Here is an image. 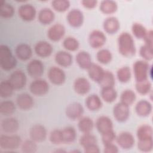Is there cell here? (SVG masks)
Listing matches in <instances>:
<instances>
[{
  "instance_id": "60d3db41",
  "label": "cell",
  "mask_w": 153,
  "mask_h": 153,
  "mask_svg": "<svg viewBox=\"0 0 153 153\" xmlns=\"http://www.w3.org/2000/svg\"><path fill=\"white\" fill-rule=\"evenodd\" d=\"M14 89L8 79L4 80L0 84V96L2 98H8L11 97Z\"/></svg>"
},
{
  "instance_id": "f546056e",
  "label": "cell",
  "mask_w": 153,
  "mask_h": 153,
  "mask_svg": "<svg viewBox=\"0 0 153 153\" xmlns=\"http://www.w3.org/2000/svg\"><path fill=\"white\" fill-rule=\"evenodd\" d=\"M94 126V124L93 120L88 117H82L78 120V128L82 133H91Z\"/></svg>"
},
{
  "instance_id": "816d5d0a",
  "label": "cell",
  "mask_w": 153,
  "mask_h": 153,
  "mask_svg": "<svg viewBox=\"0 0 153 153\" xmlns=\"http://www.w3.org/2000/svg\"><path fill=\"white\" fill-rule=\"evenodd\" d=\"M116 137H117V135H116L115 133L114 132V130L102 134V141L103 145H107L109 143H114V142L115 141Z\"/></svg>"
},
{
  "instance_id": "b9f144b4",
  "label": "cell",
  "mask_w": 153,
  "mask_h": 153,
  "mask_svg": "<svg viewBox=\"0 0 153 153\" xmlns=\"http://www.w3.org/2000/svg\"><path fill=\"white\" fill-rule=\"evenodd\" d=\"M63 47L69 51H75L79 47L78 40L73 36H68L63 39Z\"/></svg>"
},
{
  "instance_id": "4dcf8cb0",
  "label": "cell",
  "mask_w": 153,
  "mask_h": 153,
  "mask_svg": "<svg viewBox=\"0 0 153 153\" xmlns=\"http://www.w3.org/2000/svg\"><path fill=\"white\" fill-rule=\"evenodd\" d=\"M99 9L105 14H112L117 11L118 4L114 1L104 0L100 2Z\"/></svg>"
},
{
  "instance_id": "d590c367",
  "label": "cell",
  "mask_w": 153,
  "mask_h": 153,
  "mask_svg": "<svg viewBox=\"0 0 153 153\" xmlns=\"http://www.w3.org/2000/svg\"><path fill=\"white\" fill-rule=\"evenodd\" d=\"M101 88L114 87L115 84V78L112 72L109 71H105L104 74L98 83Z\"/></svg>"
},
{
  "instance_id": "4316f807",
  "label": "cell",
  "mask_w": 153,
  "mask_h": 153,
  "mask_svg": "<svg viewBox=\"0 0 153 153\" xmlns=\"http://www.w3.org/2000/svg\"><path fill=\"white\" fill-rule=\"evenodd\" d=\"M55 14L52 10L48 8L41 9L38 15V19L40 23L44 25L51 24L54 20Z\"/></svg>"
},
{
  "instance_id": "d6986e66",
  "label": "cell",
  "mask_w": 153,
  "mask_h": 153,
  "mask_svg": "<svg viewBox=\"0 0 153 153\" xmlns=\"http://www.w3.org/2000/svg\"><path fill=\"white\" fill-rule=\"evenodd\" d=\"M16 105L21 110L28 111L33 108L34 100L31 95L28 93H23L17 95Z\"/></svg>"
},
{
  "instance_id": "4fadbf2b",
  "label": "cell",
  "mask_w": 153,
  "mask_h": 153,
  "mask_svg": "<svg viewBox=\"0 0 153 153\" xmlns=\"http://www.w3.org/2000/svg\"><path fill=\"white\" fill-rule=\"evenodd\" d=\"M19 16L22 20L25 22L33 20L36 15V10L33 5L30 4L21 5L18 8Z\"/></svg>"
},
{
  "instance_id": "83f0119b",
  "label": "cell",
  "mask_w": 153,
  "mask_h": 153,
  "mask_svg": "<svg viewBox=\"0 0 153 153\" xmlns=\"http://www.w3.org/2000/svg\"><path fill=\"white\" fill-rule=\"evenodd\" d=\"M87 71L89 78L97 83L100 82L105 72L103 68L96 63H92Z\"/></svg>"
},
{
  "instance_id": "7dc6e473",
  "label": "cell",
  "mask_w": 153,
  "mask_h": 153,
  "mask_svg": "<svg viewBox=\"0 0 153 153\" xmlns=\"http://www.w3.org/2000/svg\"><path fill=\"white\" fill-rule=\"evenodd\" d=\"M79 142L80 145L84 148L88 145L97 143V140L94 134H91V133H82V135L79 138Z\"/></svg>"
},
{
  "instance_id": "7c38bea8",
  "label": "cell",
  "mask_w": 153,
  "mask_h": 153,
  "mask_svg": "<svg viewBox=\"0 0 153 153\" xmlns=\"http://www.w3.org/2000/svg\"><path fill=\"white\" fill-rule=\"evenodd\" d=\"M84 108L82 105L76 102H74L69 104L65 109V114L66 117L71 120H77L80 119L84 114Z\"/></svg>"
},
{
  "instance_id": "f35d334b",
  "label": "cell",
  "mask_w": 153,
  "mask_h": 153,
  "mask_svg": "<svg viewBox=\"0 0 153 153\" xmlns=\"http://www.w3.org/2000/svg\"><path fill=\"white\" fill-rule=\"evenodd\" d=\"M97 60L101 64L106 65L109 63L112 59V54L110 50L102 48L99 50L96 54Z\"/></svg>"
},
{
  "instance_id": "484cf974",
  "label": "cell",
  "mask_w": 153,
  "mask_h": 153,
  "mask_svg": "<svg viewBox=\"0 0 153 153\" xmlns=\"http://www.w3.org/2000/svg\"><path fill=\"white\" fill-rule=\"evenodd\" d=\"M75 59L78 66L84 70H87L93 63L91 55L85 51H79L76 55Z\"/></svg>"
},
{
  "instance_id": "f6af8a7d",
  "label": "cell",
  "mask_w": 153,
  "mask_h": 153,
  "mask_svg": "<svg viewBox=\"0 0 153 153\" xmlns=\"http://www.w3.org/2000/svg\"><path fill=\"white\" fill-rule=\"evenodd\" d=\"M71 3L68 0H54L51 1L53 8L59 13H63L67 11L70 7Z\"/></svg>"
},
{
  "instance_id": "6f0895ef",
  "label": "cell",
  "mask_w": 153,
  "mask_h": 153,
  "mask_svg": "<svg viewBox=\"0 0 153 153\" xmlns=\"http://www.w3.org/2000/svg\"><path fill=\"white\" fill-rule=\"evenodd\" d=\"M66 152L65 151H64V150H57V151H56V152Z\"/></svg>"
},
{
  "instance_id": "9f6ffc18",
  "label": "cell",
  "mask_w": 153,
  "mask_h": 153,
  "mask_svg": "<svg viewBox=\"0 0 153 153\" xmlns=\"http://www.w3.org/2000/svg\"><path fill=\"white\" fill-rule=\"evenodd\" d=\"M84 148V151L85 153H99L100 152L99 147L97 143L92 144L85 146Z\"/></svg>"
},
{
  "instance_id": "e0dca14e",
  "label": "cell",
  "mask_w": 153,
  "mask_h": 153,
  "mask_svg": "<svg viewBox=\"0 0 153 153\" xmlns=\"http://www.w3.org/2000/svg\"><path fill=\"white\" fill-rule=\"evenodd\" d=\"M53 51L52 45L46 41H40L36 42L34 47L35 54L39 57L47 58L50 57Z\"/></svg>"
},
{
  "instance_id": "2e32d148",
  "label": "cell",
  "mask_w": 153,
  "mask_h": 153,
  "mask_svg": "<svg viewBox=\"0 0 153 153\" xmlns=\"http://www.w3.org/2000/svg\"><path fill=\"white\" fill-rule=\"evenodd\" d=\"M66 29L61 23H55L52 25L47 31L48 38L53 42H57L61 40L65 36Z\"/></svg>"
},
{
  "instance_id": "8d00e7d4",
  "label": "cell",
  "mask_w": 153,
  "mask_h": 153,
  "mask_svg": "<svg viewBox=\"0 0 153 153\" xmlns=\"http://www.w3.org/2000/svg\"><path fill=\"white\" fill-rule=\"evenodd\" d=\"M131 77V71L129 67L123 66L117 71V78L121 83L128 82Z\"/></svg>"
},
{
  "instance_id": "277c9868",
  "label": "cell",
  "mask_w": 153,
  "mask_h": 153,
  "mask_svg": "<svg viewBox=\"0 0 153 153\" xmlns=\"http://www.w3.org/2000/svg\"><path fill=\"white\" fill-rule=\"evenodd\" d=\"M22 143L20 136L15 134H5L0 136V148L5 151L18 149Z\"/></svg>"
},
{
  "instance_id": "f907efd6",
  "label": "cell",
  "mask_w": 153,
  "mask_h": 153,
  "mask_svg": "<svg viewBox=\"0 0 153 153\" xmlns=\"http://www.w3.org/2000/svg\"><path fill=\"white\" fill-rule=\"evenodd\" d=\"M49 140L50 142L54 145H60L63 143L62 130L59 129L52 130L49 135Z\"/></svg>"
},
{
  "instance_id": "11a10c76",
  "label": "cell",
  "mask_w": 153,
  "mask_h": 153,
  "mask_svg": "<svg viewBox=\"0 0 153 153\" xmlns=\"http://www.w3.org/2000/svg\"><path fill=\"white\" fill-rule=\"evenodd\" d=\"M103 152L105 153H117L118 152V146L114 143L104 145Z\"/></svg>"
},
{
  "instance_id": "ffe728a7",
  "label": "cell",
  "mask_w": 153,
  "mask_h": 153,
  "mask_svg": "<svg viewBox=\"0 0 153 153\" xmlns=\"http://www.w3.org/2000/svg\"><path fill=\"white\" fill-rule=\"evenodd\" d=\"M1 127L5 134H14L19 128V123L16 118L8 117L1 121Z\"/></svg>"
},
{
  "instance_id": "8992f818",
  "label": "cell",
  "mask_w": 153,
  "mask_h": 153,
  "mask_svg": "<svg viewBox=\"0 0 153 153\" xmlns=\"http://www.w3.org/2000/svg\"><path fill=\"white\" fill-rule=\"evenodd\" d=\"M90 46L94 49L102 48L106 42V36L104 32L100 30H92L88 38Z\"/></svg>"
},
{
  "instance_id": "cb8c5ba5",
  "label": "cell",
  "mask_w": 153,
  "mask_h": 153,
  "mask_svg": "<svg viewBox=\"0 0 153 153\" xmlns=\"http://www.w3.org/2000/svg\"><path fill=\"white\" fill-rule=\"evenodd\" d=\"M120 23L115 17H109L103 23V28L105 32L108 34L116 33L120 29Z\"/></svg>"
},
{
  "instance_id": "c3c4849f",
  "label": "cell",
  "mask_w": 153,
  "mask_h": 153,
  "mask_svg": "<svg viewBox=\"0 0 153 153\" xmlns=\"http://www.w3.org/2000/svg\"><path fill=\"white\" fill-rule=\"evenodd\" d=\"M137 148L143 152H151L153 149V138L138 140Z\"/></svg>"
},
{
  "instance_id": "f5cc1de1",
  "label": "cell",
  "mask_w": 153,
  "mask_h": 153,
  "mask_svg": "<svg viewBox=\"0 0 153 153\" xmlns=\"http://www.w3.org/2000/svg\"><path fill=\"white\" fill-rule=\"evenodd\" d=\"M97 0H82L81 1V4L82 5L87 9H93L97 5Z\"/></svg>"
},
{
  "instance_id": "db71d44e",
  "label": "cell",
  "mask_w": 153,
  "mask_h": 153,
  "mask_svg": "<svg viewBox=\"0 0 153 153\" xmlns=\"http://www.w3.org/2000/svg\"><path fill=\"white\" fill-rule=\"evenodd\" d=\"M144 42H145V44L151 47H153V32L152 30H148L145 36L144 37V38L143 39Z\"/></svg>"
},
{
  "instance_id": "ab89813d",
  "label": "cell",
  "mask_w": 153,
  "mask_h": 153,
  "mask_svg": "<svg viewBox=\"0 0 153 153\" xmlns=\"http://www.w3.org/2000/svg\"><path fill=\"white\" fill-rule=\"evenodd\" d=\"M136 99V93L134 91L130 89H126L124 90L120 96V102L128 106H130L134 103Z\"/></svg>"
},
{
  "instance_id": "d4e9b609",
  "label": "cell",
  "mask_w": 153,
  "mask_h": 153,
  "mask_svg": "<svg viewBox=\"0 0 153 153\" xmlns=\"http://www.w3.org/2000/svg\"><path fill=\"white\" fill-rule=\"evenodd\" d=\"M134 109L138 116L146 117L151 114L152 106L149 101L146 100H140L136 103Z\"/></svg>"
},
{
  "instance_id": "9a60e30c",
  "label": "cell",
  "mask_w": 153,
  "mask_h": 153,
  "mask_svg": "<svg viewBox=\"0 0 153 153\" xmlns=\"http://www.w3.org/2000/svg\"><path fill=\"white\" fill-rule=\"evenodd\" d=\"M29 136L30 139L36 143L42 142L46 139L47 131L44 126L40 124H36L30 128Z\"/></svg>"
},
{
  "instance_id": "681fc988",
  "label": "cell",
  "mask_w": 153,
  "mask_h": 153,
  "mask_svg": "<svg viewBox=\"0 0 153 153\" xmlns=\"http://www.w3.org/2000/svg\"><path fill=\"white\" fill-rule=\"evenodd\" d=\"M139 54L143 60L146 62L151 60L153 59V47L143 45L139 49Z\"/></svg>"
},
{
  "instance_id": "7402d4cb",
  "label": "cell",
  "mask_w": 153,
  "mask_h": 153,
  "mask_svg": "<svg viewBox=\"0 0 153 153\" xmlns=\"http://www.w3.org/2000/svg\"><path fill=\"white\" fill-rule=\"evenodd\" d=\"M32 50L30 46L26 43H21L17 45L15 49L16 57L22 61L29 60L32 56Z\"/></svg>"
},
{
  "instance_id": "7a4b0ae2",
  "label": "cell",
  "mask_w": 153,
  "mask_h": 153,
  "mask_svg": "<svg viewBox=\"0 0 153 153\" xmlns=\"http://www.w3.org/2000/svg\"><path fill=\"white\" fill-rule=\"evenodd\" d=\"M17 62L10 48L7 45H0V66L2 69L8 71L14 69Z\"/></svg>"
},
{
  "instance_id": "bcb514c9",
  "label": "cell",
  "mask_w": 153,
  "mask_h": 153,
  "mask_svg": "<svg viewBox=\"0 0 153 153\" xmlns=\"http://www.w3.org/2000/svg\"><path fill=\"white\" fill-rule=\"evenodd\" d=\"M21 150L25 153H35L37 151V144L36 142L30 139L25 140L21 144Z\"/></svg>"
},
{
  "instance_id": "8fae6325",
  "label": "cell",
  "mask_w": 153,
  "mask_h": 153,
  "mask_svg": "<svg viewBox=\"0 0 153 153\" xmlns=\"http://www.w3.org/2000/svg\"><path fill=\"white\" fill-rule=\"evenodd\" d=\"M116 142L123 149H130L135 143V139L132 133L128 131H123L117 136Z\"/></svg>"
},
{
  "instance_id": "ee69618b",
  "label": "cell",
  "mask_w": 153,
  "mask_h": 153,
  "mask_svg": "<svg viewBox=\"0 0 153 153\" xmlns=\"http://www.w3.org/2000/svg\"><path fill=\"white\" fill-rule=\"evenodd\" d=\"M131 32L133 35L137 39H143L145 36L148 30L140 23H134L131 26Z\"/></svg>"
},
{
  "instance_id": "603a6c76",
  "label": "cell",
  "mask_w": 153,
  "mask_h": 153,
  "mask_svg": "<svg viewBox=\"0 0 153 153\" xmlns=\"http://www.w3.org/2000/svg\"><path fill=\"white\" fill-rule=\"evenodd\" d=\"M56 63L62 68H68L72 64L73 57L72 54L66 51H59L54 56Z\"/></svg>"
},
{
  "instance_id": "44dd1931",
  "label": "cell",
  "mask_w": 153,
  "mask_h": 153,
  "mask_svg": "<svg viewBox=\"0 0 153 153\" xmlns=\"http://www.w3.org/2000/svg\"><path fill=\"white\" fill-rule=\"evenodd\" d=\"M95 125L96 129L101 134L113 130L114 128L112 121L109 117L105 115L99 117L96 120Z\"/></svg>"
},
{
  "instance_id": "ac0fdd59",
  "label": "cell",
  "mask_w": 153,
  "mask_h": 153,
  "mask_svg": "<svg viewBox=\"0 0 153 153\" xmlns=\"http://www.w3.org/2000/svg\"><path fill=\"white\" fill-rule=\"evenodd\" d=\"M75 92L79 95H85L87 94L91 89L90 81L85 77H78L76 78L73 84Z\"/></svg>"
},
{
  "instance_id": "5bb4252c",
  "label": "cell",
  "mask_w": 153,
  "mask_h": 153,
  "mask_svg": "<svg viewBox=\"0 0 153 153\" xmlns=\"http://www.w3.org/2000/svg\"><path fill=\"white\" fill-rule=\"evenodd\" d=\"M66 20L71 27L77 28L82 25L84 17L82 12L79 9H72L68 13Z\"/></svg>"
},
{
  "instance_id": "1f68e13d",
  "label": "cell",
  "mask_w": 153,
  "mask_h": 153,
  "mask_svg": "<svg viewBox=\"0 0 153 153\" xmlns=\"http://www.w3.org/2000/svg\"><path fill=\"white\" fill-rule=\"evenodd\" d=\"M100 97L106 103L114 102L117 97V92L114 87L102 88Z\"/></svg>"
},
{
  "instance_id": "30bf717a",
  "label": "cell",
  "mask_w": 153,
  "mask_h": 153,
  "mask_svg": "<svg viewBox=\"0 0 153 153\" xmlns=\"http://www.w3.org/2000/svg\"><path fill=\"white\" fill-rule=\"evenodd\" d=\"M8 81L14 90H20L25 87L27 82V77L23 71L16 70L11 74Z\"/></svg>"
},
{
  "instance_id": "7bdbcfd3",
  "label": "cell",
  "mask_w": 153,
  "mask_h": 153,
  "mask_svg": "<svg viewBox=\"0 0 153 153\" xmlns=\"http://www.w3.org/2000/svg\"><path fill=\"white\" fill-rule=\"evenodd\" d=\"M135 88L139 94L141 95H146L151 92L152 84L148 79L136 82Z\"/></svg>"
},
{
  "instance_id": "836d02e7",
  "label": "cell",
  "mask_w": 153,
  "mask_h": 153,
  "mask_svg": "<svg viewBox=\"0 0 153 153\" xmlns=\"http://www.w3.org/2000/svg\"><path fill=\"white\" fill-rule=\"evenodd\" d=\"M63 143L70 144L73 143L76 139V131L73 127L68 126L62 130Z\"/></svg>"
},
{
  "instance_id": "d6a6232c",
  "label": "cell",
  "mask_w": 153,
  "mask_h": 153,
  "mask_svg": "<svg viewBox=\"0 0 153 153\" xmlns=\"http://www.w3.org/2000/svg\"><path fill=\"white\" fill-rule=\"evenodd\" d=\"M152 127L146 124L140 125L137 129L136 136L138 140L153 138Z\"/></svg>"
},
{
  "instance_id": "e575fe53",
  "label": "cell",
  "mask_w": 153,
  "mask_h": 153,
  "mask_svg": "<svg viewBox=\"0 0 153 153\" xmlns=\"http://www.w3.org/2000/svg\"><path fill=\"white\" fill-rule=\"evenodd\" d=\"M16 106L11 100H4L0 103V113L5 116L12 115L16 111Z\"/></svg>"
},
{
  "instance_id": "3957f363",
  "label": "cell",
  "mask_w": 153,
  "mask_h": 153,
  "mask_svg": "<svg viewBox=\"0 0 153 153\" xmlns=\"http://www.w3.org/2000/svg\"><path fill=\"white\" fill-rule=\"evenodd\" d=\"M133 71L136 82L147 80L149 76L151 77L152 67L145 60L136 61L133 66Z\"/></svg>"
},
{
  "instance_id": "ba28073f",
  "label": "cell",
  "mask_w": 153,
  "mask_h": 153,
  "mask_svg": "<svg viewBox=\"0 0 153 153\" xmlns=\"http://www.w3.org/2000/svg\"><path fill=\"white\" fill-rule=\"evenodd\" d=\"M26 70L28 75L34 79L40 78L44 72V65L38 59H33L27 65Z\"/></svg>"
},
{
  "instance_id": "74e56055",
  "label": "cell",
  "mask_w": 153,
  "mask_h": 153,
  "mask_svg": "<svg viewBox=\"0 0 153 153\" xmlns=\"http://www.w3.org/2000/svg\"><path fill=\"white\" fill-rule=\"evenodd\" d=\"M14 14V8L10 3L5 1H1L0 15L4 19H10Z\"/></svg>"
},
{
  "instance_id": "5b68a950",
  "label": "cell",
  "mask_w": 153,
  "mask_h": 153,
  "mask_svg": "<svg viewBox=\"0 0 153 153\" xmlns=\"http://www.w3.org/2000/svg\"><path fill=\"white\" fill-rule=\"evenodd\" d=\"M48 82L43 79H35L29 85V91L34 96H42L45 95L49 91Z\"/></svg>"
},
{
  "instance_id": "9c48e42d",
  "label": "cell",
  "mask_w": 153,
  "mask_h": 153,
  "mask_svg": "<svg viewBox=\"0 0 153 153\" xmlns=\"http://www.w3.org/2000/svg\"><path fill=\"white\" fill-rule=\"evenodd\" d=\"M113 115L116 121L119 123L126 121L130 116L129 106L122 103H117L113 108Z\"/></svg>"
},
{
  "instance_id": "52a82bcc",
  "label": "cell",
  "mask_w": 153,
  "mask_h": 153,
  "mask_svg": "<svg viewBox=\"0 0 153 153\" xmlns=\"http://www.w3.org/2000/svg\"><path fill=\"white\" fill-rule=\"evenodd\" d=\"M49 81L53 84L60 85L66 81V74L64 71L57 66H51L47 73Z\"/></svg>"
},
{
  "instance_id": "f1b7e54d",
  "label": "cell",
  "mask_w": 153,
  "mask_h": 153,
  "mask_svg": "<svg viewBox=\"0 0 153 153\" xmlns=\"http://www.w3.org/2000/svg\"><path fill=\"white\" fill-rule=\"evenodd\" d=\"M85 104L88 109L91 111H96L99 110L102 106V99L97 94H93L87 97Z\"/></svg>"
},
{
  "instance_id": "6da1fadb",
  "label": "cell",
  "mask_w": 153,
  "mask_h": 153,
  "mask_svg": "<svg viewBox=\"0 0 153 153\" xmlns=\"http://www.w3.org/2000/svg\"><path fill=\"white\" fill-rule=\"evenodd\" d=\"M117 45L118 51L123 56L131 57L136 53V48L133 37L128 32H122L118 36Z\"/></svg>"
}]
</instances>
